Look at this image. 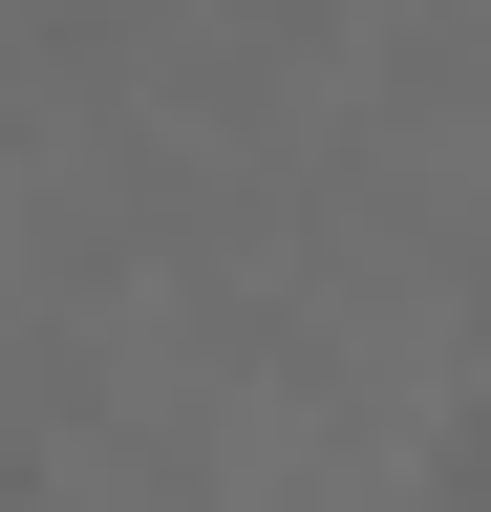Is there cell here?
Instances as JSON below:
<instances>
[{
    "label": "cell",
    "instance_id": "6da1fadb",
    "mask_svg": "<svg viewBox=\"0 0 491 512\" xmlns=\"http://www.w3.org/2000/svg\"><path fill=\"white\" fill-rule=\"evenodd\" d=\"M427 512H491V384H470L449 427H427Z\"/></svg>",
    "mask_w": 491,
    "mask_h": 512
}]
</instances>
